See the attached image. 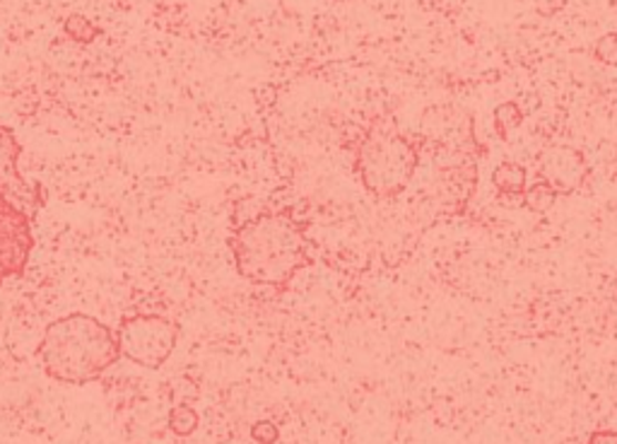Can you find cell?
<instances>
[{"label":"cell","mask_w":617,"mask_h":444,"mask_svg":"<svg viewBox=\"0 0 617 444\" xmlns=\"http://www.w3.org/2000/svg\"><path fill=\"white\" fill-rule=\"evenodd\" d=\"M167 425L176 437H188L198 430L200 415L196 413L194 406H188V403H176V406H172V411H169Z\"/></svg>","instance_id":"obj_11"},{"label":"cell","mask_w":617,"mask_h":444,"mask_svg":"<svg viewBox=\"0 0 617 444\" xmlns=\"http://www.w3.org/2000/svg\"><path fill=\"white\" fill-rule=\"evenodd\" d=\"M592 167H588L584 153L572 145H551L545 147L538 159V179L551 184L557 196H572L586 184Z\"/></svg>","instance_id":"obj_7"},{"label":"cell","mask_w":617,"mask_h":444,"mask_svg":"<svg viewBox=\"0 0 617 444\" xmlns=\"http://www.w3.org/2000/svg\"><path fill=\"white\" fill-rule=\"evenodd\" d=\"M420 167V145L393 124L369 126L354 153V172L364 192L377 200L399 198Z\"/></svg>","instance_id":"obj_4"},{"label":"cell","mask_w":617,"mask_h":444,"mask_svg":"<svg viewBox=\"0 0 617 444\" xmlns=\"http://www.w3.org/2000/svg\"><path fill=\"white\" fill-rule=\"evenodd\" d=\"M39 365L49 380L85 386L116 365L121 358L116 331L97 317L73 312L53 319L37 345Z\"/></svg>","instance_id":"obj_3"},{"label":"cell","mask_w":617,"mask_h":444,"mask_svg":"<svg viewBox=\"0 0 617 444\" xmlns=\"http://www.w3.org/2000/svg\"><path fill=\"white\" fill-rule=\"evenodd\" d=\"M557 192L551 186V184H545L541 179L533 182L531 186H526V192L524 196H521V206H524L526 210L531 213H536V215H543L547 210H553L555 204H557Z\"/></svg>","instance_id":"obj_10"},{"label":"cell","mask_w":617,"mask_h":444,"mask_svg":"<svg viewBox=\"0 0 617 444\" xmlns=\"http://www.w3.org/2000/svg\"><path fill=\"white\" fill-rule=\"evenodd\" d=\"M20 157L16 131L0 124V286L24 276L34 249V223L49 200L47 188L22 174Z\"/></svg>","instance_id":"obj_2"},{"label":"cell","mask_w":617,"mask_h":444,"mask_svg":"<svg viewBox=\"0 0 617 444\" xmlns=\"http://www.w3.org/2000/svg\"><path fill=\"white\" fill-rule=\"evenodd\" d=\"M594 56L603 65H617V34H606L600 37L594 47Z\"/></svg>","instance_id":"obj_14"},{"label":"cell","mask_w":617,"mask_h":444,"mask_svg":"<svg viewBox=\"0 0 617 444\" xmlns=\"http://www.w3.org/2000/svg\"><path fill=\"white\" fill-rule=\"evenodd\" d=\"M586 444H617V430H594Z\"/></svg>","instance_id":"obj_16"},{"label":"cell","mask_w":617,"mask_h":444,"mask_svg":"<svg viewBox=\"0 0 617 444\" xmlns=\"http://www.w3.org/2000/svg\"><path fill=\"white\" fill-rule=\"evenodd\" d=\"M420 141L428 143L439 155L449 157H483L475 136V118L456 104H436L420 116Z\"/></svg>","instance_id":"obj_6"},{"label":"cell","mask_w":617,"mask_h":444,"mask_svg":"<svg viewBox=\"0 0 617 444\" xmlns=\"http://www.w3.org/2000/svg\"><path fill=\"white\" fill-rule=\"evenodd\" d=\"M182 327L160 314L123 317L116 329V343L121 358L145 370H160L167 365L179 345Z\"/></svg>","instance_id":"obj_5"},{"label":"cell","mask_w":617,"mask_h":444,"mask_svg":"<svg viewBox=\"0 0 617 444\" xmlns=\"http://www.w3.org/2000/svg\"><path fill=\"white\" fill-rule=\"evenodd\" d=\"M307 230L309 223L299 220L295 208H264L241 223L235 220L227 245L237 273L251 286L285 290L311 266Z\"/></svg>","instance_id":"obj_1"},{"label":"cell","mask_w":617,"mask_h":444,"mask_svg":"<svg viewBox=\"0 0 617 444\" xmlns=\"http://www.w3.org/2000/svg\"><path fill=\"white\" fill-rule=\"evenodd\" d=\"M65 34L78 44H92L97 39L100 30L85 16H71L65 20Z\"/></svg>","instance_id":"obj_13"},{"label":"cell","mask_w":617,"mask_h":444,"mask_svg":"<svg viewBox=\"0 0 617 444\" xmlns=\"http://www.w3.org/2000/svg\"><path fill=\"white\" fill-rule=\"evenodd\" d=\"M251 437L258 444H278L280 440V427L272 421H258L251 427Z\"/></svg>","instance_id":"obj_15"},{"label":"cell","mask_w":617,"mask_h":444,"mask_svg":"<svg viewBox=\"0 0 617 444\" xmlns=\"http://www.w3.org/2000/svg\"><path fill=\"white\" fill-rule=\"evenodd\" d=\"M492 186H495L500 200H518L521 204V196L528 186V172L524 165L504 159L492 172Z\"/></svg>","instance_id":"obj_9"},{"label":"cell","mask_w":617,"mask_h":444,"mask_svg":"<svg viewBox=\"0 0 617 444\" xmlns=\"http://www.w3.org/2000/svg\"><path fill=\"white\" fill-rule=\"evenodd\" d=\"M477 192V159L475 157H449L439 167V198L442 204L461 215Z\"/></svg>","instance_id":"obj_8"},{"label":"cell","mask_w":617,"mask_h":444,"mask_svg":"<svg viewBox=\"0 0 617 444\" xmlns=\"http://www.w3.org/2000/svg\"><path fill=\"white\" fill-rule=\"evenodd\" d=\"M492 118H495L497 136L506 141L514 128L524 124V112H521V106L516 102H502L495 110V114H492Z\"/></svg>","instance_id":"obj_12"}]
</instances>
